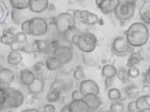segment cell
<instances>
[{"mask_svg": "<svg viewBox=\"0 0 150 112\" xmlns=\"http://www.w3.org/2000/svg\"><path fill=\"white\" fill-rule=\"evenodd\" d=\"M6 14H8V9L5 7L4 2H1L0 3V20H1V22L4 21Z\"/></svg>", "mask_w": 150, "mask_h": 112, "instance_id": "40", "label": "cell"}, {"mask_svg": "<svg viewBox=\"0 0 150 112\" xmlns=\"http://www.w3.org/2000/svg\"><path fill=\"white\" fill-rule=\"evenodd\" d=\"M1 43L3 44H6V45H11L13 43L16 41V34L12 32L11 29H8V30H5L2 35H1Z\"/></svg>", "mask_w": 150, "mask_h": 112, "instance_id": "22", "label": "cell"}, {"mask_svg": "<svg viewBox=\"0 0 150 112\" xmlns=\"http://www.w3.org/2000/svg\"><path fill=\"white\" fill-rule=\"evenodd\" d=\"M53 56L59 59L61 65H65L71 61L73 58V52L71 47H69V46L59 45L53 51Z\"/></svg>", "mask_w": 150, "mask_h": 112, "instance_id": "8", "label": "cell"}, {"mask_svg": "<svg viewBox=\"0 0 150 112\" xmlns=\"http://www.w3.org/2000/svg\"><path fill=\"white\" fill-rule=\"evenodd\" d=\"M140 16L144 24H150V1H145L140 9Z\"/></svg>", "mask_w": 150, "mask_h": 112, "instance_id": "20", "label": "cell"}, {"mask_svg": "<svg viewBox=\"0 0 150 112\" xmlns=\"http://www.w3.org/2000/svg\"><path fill=\"white\" fill-rule=\"evenodd\" d=\"M72 14L75 18V20H79L83 24H86L88 26H94L98 24V16L97 14L86 10L83 11L76 10L73 11Z\"/></svg>", "mask_w": 150, "mask_h": 112, "instance_id": "9", "label": "cell"}, {"mask_svg": "<svg viewBox=\"0 0 150 112\" xmlns=\"http://www.w3.org/2000/svg\"><path fill=\"white\" fill-rule=\"evenodd\" d=\"M127 109H128V112H136L137 111V107H136V100L130 101L128 104Z\"/></svg>", "mask_w": 150, "mask_h": 112, "instance_id": "42", "label": "cell"}, {"mask_svg": "<svg viewBox=\"0 0 150 112\" xmlns=\"http://www.w3.org/2000/svg\"><path fill=\"white\" fill-rule=\"evenodd\" d=\"M76 20L72 13L70 12H62L58 14L55 20L56 29L61 34H65L66 32L75 27Z\"/></svg>", "mask_w": 150, "mask_h": 112, "instance_id": "4", "label": "cell"}, {"mask_svg": "<svg viewBox=\"0 0 150 112\" xmlns=\"http://www.w3.org/2000/svg\"><path fill=\"white\" fill-rule=\"evenodd\" d=\"M83 96L79 90H75L72 91V93H71L72 100H80V99H83Z\"/></svg>", "mask_w": 150, "mask_h": 112, "instance_id": "43", "label": "cell"}, {"mask_svg": "<svg viewBox=\"0 0 150 112\" xmlns=\"http://www.w3.org/2000/svg\"><path fill=\"white\" fill-rule=\"evenodd\" d=\"M83 99L86 102V104L88 105L90 111L97 110L98 108H100V105H101V101H100V99L98 98V95H95V94L86 95V96H83Z\"/></svg>", "mask_w": 150, "mask_h": 112, "instance_id": "18", "label": "cell"}, {"mask_svg": "<svg viewBox=\"0 0 150 112\" xmlns=\"http://www.w3.org/2000/svg\"><path fill=\"white\" fill-rule=\"evenodd\" d=\"M43 88H44V80H42V79L39 77H36L35 81L33 82L29 87H27L28 91L33 95L40 94V93L43 91Z\"/></svg>", "mask_w": 150, "mask_h": 112, "instance_id": "19", "label": "cell"}, {"mask_svg": "<svg viewBox=\"0 0 150 112\" xmlns=\"http://www.w3.org/2000/svg\"><path fill=\"white\" fill-rule=\"evenodd\" d=\"M136 112H150V110H145V111H136Z\"/></svg>", "mask_w": 150, "mask_h": 112, "instance_id": "51", "label": "cell"}, {"mask_svg": "<svg viewBox=\"0 0 150 112\" xmlns=\"http://www.w3.org/2000/svg\"><path fill=\"white\" fill-rule=\"evenodd\" d=\"M146 73L148 74V76H150V65H149V67H148V69H147V71H146Z\"/></svg>", "mask_w": 150, "mask_h": 112, "instance_id": "50", "label": "cell"}, {"mask_svg": "<svg viewBox=\"0 0 150 112\" xmlns=\"http://www.w3.org/2000/svg\"><path fill=\"white\" fill-rule=\"evenodd\" d=\"M60 98H61V91L55 90V88H50V91L46 95V99L50 104L51 103L58 102L60 100Z\"/></svg>", "mask_w": 150, "mask_h": 112, "instance_id": "29", "label": "cell"}, {"mask_svg": "<svg viewBox=\"0 0 150 112\" xmlns=\"http://www.w3.org/2000/svg\"><path fill=\"white\" fill-rule=\"evenodd\" d=\"M69 112H89V106L83 99L72 100L69 104Z\"/></svg>", "mask_w": 150, "mask_h": 112, "instance_id": "14", "label": "cell"}, {"mask_svg": "<svg viewBox=\"0 0 150 112\" xmlns=\"http://www.w3.org/2000/svg\"><path fill=\"white\" fill-rule=\"evenodd\" d=\"M96 5L98 10L101 11L104 14H110V13L115 11V10L120 4L119 0H96Z\"/></svg>", "mask_w": 150, "mask_h": 112, "instance_id": "11", "label": "cell"}, {"mask_svg": "<svg viewBox=\"0 0 150 112\" xmlns=\"http://www.w3.org/2000/svg\"><path fill=\"white\" fill-rule=\"evenodd\" d=\"M36 74L33 72V70L30 69H23L21 70L20 74H19V79L23 86L29 87L31 84L35 81Z\"/></svg>", "mask_w": 150, "mask_h": 112, "instance_id": "12", "label": "cell"}, {"mask_svg": "<svg viewBox=\"0 0 150 112\" xmlns=\"http://www.w3.org/2000/svg\"><path fill=\"white\" fill-rule=\"evenodd\" d=\"M21 29H22V32H23V33H25V34L30 33V19L23 21V23L21 25Z\"/></svg>", "mask_w": 150, "mask_h": 112, "instance_id": "39", "label": "cell"}, {"mask_svg": "<svg viewBox=\"0 0 150 112\" xmlns=\"http://www.w3.org/2000/svg\"><path fill=\"white\" fill-rule=\"evenodd\" d=\"M125 93L126 96L131 100H136L140 95L139 88L134 85V84H129L125 88Z\"/></svg>", "mask_w": 150, "mask_h": 112, "instance_id": "23", "label": "cell"}, {"mask_svg": "<svg viewBox=\"0 0 150 112\" xmlns=\"http://www.w3.org/2000/svg\"><path fill=\"white\" fill-rule=\"evenodd\" d=\"M114 78H106L105 79V88H110L112 87V82H114V80H112Z\"/></svg>", "mask_w": 150, "mask_h": 112, "instance_id": "46", "label": "cell"}, {"mask_svg": "<svg viewBox=\"0 0 150 112\" xmlns=\"http://www.w3.org/2000/svg\"><path fill=\"white\" fill-rule=\"evenodd\" d=\"M75 34H78L76 27H74V29H70V30H69V31L66 32L65 34H63L64 40H65L66 41H68V43H70V44H71V40H72L73 36H74Z\"/></svg>", "mask_w": 150, "mask_h": 112, "instance_id": "36", "label": "cell"}, {"mask_svg": "<svg viewBox=\"0 0 150 112\" xmlns=\"http://www.w3.org/2000/svg\"><path fill=\"white\" fill-rule=\"evenodd\" d=\"M108 98L112 101H119L121 99V91L117 88H111L108 91Z\"/></svg>", "mask_w": 150, "mask_h": 112, "instance_id": "32", "label": "cell"}, {"mask_svg": "<svg viewBox=\"0 0 150 112\" xmlns=\"http://www.w3.org/2000/svg\"><path fill=\"white\" fill-rule=\"evenodd\" d=\"M21 112H40L39 109H36V108H27L25 110H22Z\"/></svg>", "mask_w": 150, "mask_h": 112, "instance_id": "48", "label": "cell"}, {"mask_svg": "<svg viewBox=\"0 0 150 112\" xmlns=\"http://www.w3.org/2000/svg\"><path fill=\"white\" fill-rule=\"evenodd\" d=\"M33 72L35 73L37 77H39V78L42 79V80H44V79H47V77H48V73L50 71L47 69L45 62L38 61L34 66H33Z\"/></svg>", "mask_w": 150, "mask_h": 112, "instance_id": "16", "label": "cell"}, {"mask_svg": "<svg viewBox=\"0 0 150 112\" xmlns=\"http://www.w3.org/2000/svg\"><path fill=\"white\" fill-rule=\"evenodd\" d=\"M27 40V36L25 33H23L22 31H19L16 33V41L21 44H25V41Z\"/></svg>", "mask_w": 150, "mask_h": 112, "instance_id": "38", "label": "cell"}, {"mask_svg": "<svg viewBox=\"0 0 150 112\" xmlns=\"http://www.w3.org/2000/svg\"><path fill=\"white\" fill-rule=\"evenodd\" d=\"M49 29L48 22L43 17H33L30 19V33L29 35L40 37L47 33Z\"/></svg>", "mask_w": 150, "mask_h": 112, "instance_id": "7", "label": "cell"}, {"mask_svg": "<svg viewBox=\"0 0 150 112\" xmlns=\"http://www.w3.org/2000/svg\"><path fill=\"white\" fill-rule=\"evenodd\" d=\"M98 45V38L91 32H86L81 34L77 48L83 54H90L96 50Z\"/></svg>", "mask_w": 150, "mask_h": 112, "instance_id": "3", "label": "cell"}, {"mask_svg": "<svg viewBox=\"0 0 150 112\" xmlns=\"http://www.w3.org/2000/svg\"><path fill=\"white\" fill-rule=\"evenodd\" d=\"M136 2L134 1H124L120 2L115 11V15L117 20L126 22L130 20L134 16Z\"/></svg>", "mask_w": 150, "mask_h": 112, "instance_id": "5", "label": "cell"}, {"mask_svg": "<svg viewBox=\"0 0 150 112\" xmlns=\"http://www.w3.org/2000/svg\"><path fill=\"white\" fill-rule=\"evenodd\" d=\"M143 57L141 56L139 52H132L128 58V61H127V66L129 68V67H135V65H137L142 61Z\"/></svg>", "mask_w": 150, "mask_h": 112, "instance_id": "28", "label": "cell"}, {"mask_svg": "<svg viewBox=\"0 0 150 112\" xmlns=\"http://www.w3.org/2000/svg\"><path fill=\"white\" fill-rule=\"evenodd\" d=\"M79 91H81L83 96L89 94L98 95V93H100V87H98V83L92 80V79H84V80L80 82Z\"/></svg>", "mask_w": 150, "mask_h": 112, "instance_id": "10", "label": "cell"}, {"mask_svg": "<svg viewBox=\"0 0 150 112\" xmlns=\"http://www.w3.org/2000/svg\"><path fill=\"white\" fill-rule=\"evenodd\" d=\"M25 101V96L23 93L13 88H0V103L1 108H18L23 106Z\"/></svg>", "mask_w": 150, "mask_h": 112, "instance_id": "2", "label": "cell"}, {"mask_svg": "<svg viewBox=\"0 0 150 112\" xmlns=\"http://www.w3.org/2000/svg\"><path fill=\"white\" fill-rule=\"evenodd\" d=\"M48 0H29V11L34 13H41L49 7Z\"/></svg>", "mask_w": 150, "mask_h": 112, "instance_id": "13", "label": "cell"}, {"mask_svg": "<svg viewBox=\"0 0 150 112\" xmlns=\"http://www.w3.org/2000/svg\"><path fill=\"white\" fill-rule=\"evenodd\" d=\"M22 45L21 44L17 43V41H15V43H13L11 45H9V47H11V51H15V52H19L21 49H22Z\"/></svg>", "mask_w": 150, "mask_h": 112, "instance_id": "44", "label": "cell"}, {"mask_svg": "<svg viewBox=\"0 0 150 112\" xmlns=\"http://www.w3.org/2000/svg\"><path fill=\"white\" fill-rule=\"evenodd\" d=\"M125 37L131 47H142L149 40L148 27L143 22H135L125 31Z\"/></svg>", "mask_w": 150, "mask_h": 112, "instance_id": "1", "label": "cell"}, {"mask_svg": "<svg viewBox=\"0 0 150 112\" xmlns=\"http://www.w3.org/2000/svg\"><path fill=\"white\" fill-rule=\"evenodd\" d=\"M60 112H69V104L68 105H65L62 108H61Z\"/></svg>", "mask_w": 150, "mask_h": 112, "instance_id": "49", "label": "cell"}, {"mask_svg": "<svg viewBox=\"0 0 150 112\" xmlns=\"http://www.w3.org/2000/svg\"><path fill=\"white\" fill-rule=\"evenodd\" d=\"M72 76H73V78L77 81H83L84 80V78H86V74H84V72L81 66H77L74 69Z\"/></svg>", "mask_w": 150, "mask_h": 112, "instance_id": "34", "label": "cell"}, {"mask_svg": "<svg viewBox=\"0 0 150 112\" xmlns=\"http://www.w3.org/2000/svg\"><path fill=\"white\" fill-rule=\"evenodd\" d=\"M130 48L131 46L127 41L125 36L116 37L111 44V52L117 57H124V56L128 55Z\"/></svg>", "mask_w": 150, "mask_h": 112, "instance_id": "6", "label": "cell"}, {"mask_svg": "<svg viewBox=\"0 0 150 112\" xmlns=\"http://www.w3.org/2000/svg\"><path fill=\"white\" fill-rule=\"evenodd\" d=\"M9 4L14 10L23 11L29 9V0H9Z\"/></svg>", "mask_w": 150, "mask_h": 112, "instance_id": "27", "label": "cell"}, {"mask_svg": "<svg viewBox=\"0 0 150 112\" xmlns=\"http://www.w3.org/2000/svg\"><path fill=\"white\" fill-rule=\"evenodd\" d=\"M40 111V112H55V106L52 104H47L42 106Z\"/></svg>", "mask_w": 150, "mask_h": 112, "instance_id": "41", "label": "cell"}, {"mask_svg": "<svg viewBox=\"0 0 150 112\" xmlns=\"http://www.w3.org/2000/svg\"><path fill=\"white\" fill-rule=\"evenodd\" d=\"M82 59L84 64H86L87 66H97L98 64V56L96 54L94 55L93 53L90 54H83L82 56Z\"/></svg>", "mask_w": 150, "mask_h": 112, "instance_id": "25", "label": "cell"}, {"mask_svg": "<svg viewBox=\"0 0 150 112\" xmlns=\"http://www.w3.org/2000/svg\"><path fill=\"white\" fill-rule=\"evenodd\" d=\"M33 45H34L35 50H37L38 52H45L48 49V44L45 40H35Z\"/></svg>", "mask_w": 150, "mask_h": 112, "instance_id": "31", "label": "cell"}, {"mask_svg": "<svg viewBox=\"0 0 150 112\" xmlns=\"http://www.w3.org/2000/svg\"><path fill=\"white\" fill-rule=\"evenodd\" d=\"M136 107L137 111L150 110V93L139 96L136 99Z\"/></svg>", "mask_w": 150, "mask_h": 112, "instance_id": "17", "label": "cell"}, {"mask_svg": "<svg viewBox=\"0 0 150 112\" xmlns=\"http://www.w3.org/2000/svg\"><path fill=\"white\" fill-rule=\"evenodd\" d=\"M80 38H81V34H75L73 36V38L71 40V44L77 46L78 44H79V41H80Z\"/></svg>", "mask_w": 150, "mask_h": 112, "instance_id": "45", "label": "cell"}, {"mask_svg": "<svg viewBox=\"0 0 150 112\" xmlns=\"http://www.w3.org/2000/svg\"><path fill=\"white\" fill-rule=\"evenodd\" d=\"M143 92L144 93V94H149L150 93V86L148 85V84L143 86Z\"/></svg>", "mask_w": 150, "mask_h": 112, "instance_id": "47", "label": "cell"}, {"mask_svg": "<svg viewBox=\"0 0 150 112\" xmlns=\"http://www.w3.org/2000/svg\"><path fill=\"white\" fill-rule=\"evenodd\" d=\"M128 73H129V78L136 79L140 76V70L136 67H129L128 68Z\"/></svg>", "mask_w": 150, "mask_h": 112, "instance_id": "37", "label": "cell"}, {"mask_svg": "<svg viewBox=\"0 0 150 112\" xmlns=\"http://www.w3.org/2000/svg\"><path fill=\"white\" fill-rule=\"evenodd\" d=\"M45 65L49 71H55L61 66V63L59 59L55 58L54 56H49L45 60Z\"/></svg>", "mask_w": 150, "mask_h": 112, "instance_id": "26", "label": "cell"}, {"mask_svg": "<svg viewBox=\"0 0 150 112\" xmlns=\"http://www.w3.org/2000/svg\"><path fill=\"white\" fill-rule=\"evenodd\" d=\"M15 79V74L13 71L8 68H2L0 70V83L1 85H9Z\"/></svg>", "mask_w": 150, "mask_h": 112, "instance_id": "15", "label": "cell"}, {"mask_svg": "<svg viewBox=\"0 0 150 112\" xmlns=\"http://www.w3.org/2000/svg\"><path fill=\"white\" fill-rule=\"evenodd\" d=\"M110 112H123L125 109V106L120 101H112L110 105Z\"/></svg>", "mask_w": 150, "mask_h": 112, "instance_id": "33", "label": "cell"}, {"mask_svg": "<svg viewBox=\"0 0 150 112\" xmlns=\"http://www.w3.org/2000/svg\"><path fill=\"white\" fill-rule=\"evenodd\" d=\"M116 76H117V78H118L120 81H122L123 83H126L129 79V73H128V69L121 68L119 70H117Z\"/></svg>", "mask_w": 150, "mask_h": 112, "instance_id": "35", "label": "cell"}, {"mask_svg": "<svg viewBox=\"0 0 150 112\" xmlns=\"http://www.w3.org/2000/svg\"><path fill=\"white\" fill-rule=\"evenodd\" d=\"M7 61L11 66H18L23 61V56L20 52L11 51L7 56Z\"/></svg>", "mask_w": 150, "mask_h": 112, "instance_id": "21", "label": "cell"}, {"mask_svg": "<svg viewBox=\"0 0 150 112\" xmlns=\"http://www.w3.org/2000/svg\"><path fill=\"white\" fill-rule=\"evenodd\" d=\"M101 74L103 77L106 78H114L117 74L116 68L112 64H105L101 69Z\"/></svg>", "mask_w": 150, "mask_h": 112, "instance_id": "24", "label": "cell"}, {"mask_svg": "<svg viewBox=\"0 0 150 112\" xmlns=\"http://www.w3.org/2000/svg\"><path fill=\"white\" fill-rule=\"evenodd\" d=\"M11 20L13 21V23H15L16 25H22L23 21V14L22 11H18V10H14V9H11Z\"/></svg>", "mask_w": 150, "mask_h": 112, "instance_id": "30", "label": "cell"}]
</instances>
